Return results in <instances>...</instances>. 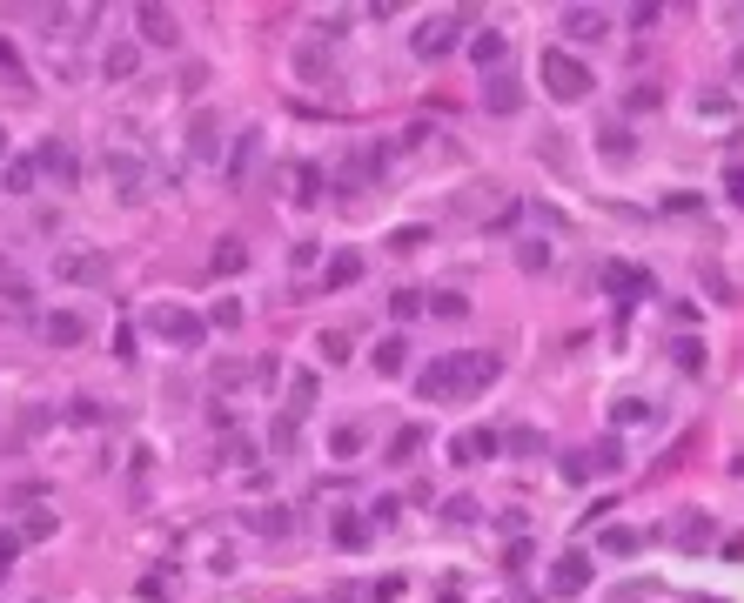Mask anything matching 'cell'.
<instances>
[{
  "mask_svg": "<svg viewBox=\"0 0 744 603\" xmlns=\"http://www.w3.org/2000/svg\"><path fill=\"white\" fill-rule=\"evenodd\" d=\"M503 376V362L490 356V349H450V356H436L416 376V396L423 402H463L476 396V389H490V382Z\"/></svg>",
  "mask_w": 744,
  "mask_h": 603,
  "instance_id": "cell-1",
  "label": "cell"
},
{
  "mask_svg": "<svg viewBox=\"0 0 744 603\" xmlns=\"http://www.w3.org/2000/svg\"><path fill=\"white\" fill-rule=\"evenodd\" d=\"M108 188L128 201V208H135V201H148V188H155L148 155H141V148H108Z\"/></svg>",
  "mask_w": 744,
  "mask_h": 603,
  "instance_id": "cell-2",
  "label": "cell"
},
{
  "mask_svg": "<svg viewBox=\"0 0 744 603\" xmlns=\"http://www.w3.org/2000/svg\"><path fill=\"white\" fill-rule=\"evenodd\" d=\"M590 81H597V74H590L570 47H543V88L557 94V101H584Z\"/></svg>",
  "mask_w": 744,
  "mask_h": 603,
  "instance_id": "cell-3",
  "label": "cell"
},
{
  "mask_svg": "<svg viewBox=\"0 0 744 603\" xmlns=\"http://www.w3.org/2000/svg\"><path fill=\"white\" fill-rule=\"evenodd\" d=\"M148 329H155L161 342H175V349H202L208 322L195 309H181V302H155V309H148Z\"/></svg>",
  "mask_w": 744,
  "mask_h": 603,
  "instance_id": "cell-4",
  "label": "cell"
},
{
  "mask_svg": "<svg viewBox=\"0 0 744 603\" xmlns=\"http://www.w3.org/2000/svg\"><path fill=\"white\" fill-rule=\"evenodd\" d=\"M54 275H61L68 289H101V282H114V262L101 248H61V255H54Z\"/></svg>",
  "mask_w": 744,
  "mask_h": 603,
  "instance_id": "cell-5",
  "label": "cell"
},
{
  "mask_svg": "<svg viewBox=\"0 0 744 603\" xmlns=\"http://www.w3.org/2000/svg\"><path fill=\"white\" fill-rule=\"evenodd\" d=\"M463 21H470V14H429V21L409 34V54H416V61H443V54H456Z\"/></svg>",
  "mask_w": 744,
  "mask_h": 603,
  "instance_id": "cell-6",
  "label": "cell"
},
{
  "mask_svg": "<svg viewBox=\"0 0 744 603\" xmlns=\"http://www.w3.org/2000/svg\"><path fill=\"white\" fill-rule=\"evenodd\" d=\"M34 168H41V175H54L61 188H74V181H81V155H74V141H41Z\"/></svg>",
  "mask_w": 744,
  "mask_h": 603,
  "instance_id": "cell-7",
  "label": "cell"
},
{
  "mask_svg": "<svg viewBox=\"0 0 744 603\" xmlns=\"http://www.w3.org/2000/svg\"><path fill=\"white\" fill-rule=\"evenodd\" d=\"M41 335H47V349H81V342H88V322L74 309H54V315H41Z\"/></svg>",
  "mask_w": 744,
  "mask_h": 603,
  "instance_id": "cell-8",
  "label": "cell"
},
{
  "mask_svg": "<svg viewBox=\"0 0 744 603\" xmlns=\"http://www.w3.org/2000/svg\"><path fill=\"white\" fill-rule=\"evenodd\" d=\"M188 155H195V161H222V121H215L208 108L188 121Z\"/></svg>",
  "mask_w": 744,
  "mask_h": 603,
  "instance_id": "cell-9",
  "label": "cell"
},
{
  "mask_svg": "<svg viewBox=\"0 0 744 603\" xmlns=\"http://www.w3.org/2000/svg\"><path fill=\"white\" fill-rule=\"evenodd\" d=\"M564 34H570L577 47H584V41H604V34H610V14H604V7H564Z\"/></svg>",
  "mask_w": 744,
  "mask_h": 603,
  "instance_id": "cell-10",
  "label": "cell"
},
{
  "mask_svg": "<svg viewBox=\"0 0 744 603\" xmlns=\"http://www.w3.org/2000/svg\"><path fill=\"white\" fill-rule=\"evenodd\" d=\"M135 27H141V41H148V47H175L181 41V27H175L168 7H135Z\"/></svg>",
  "mask_w": 744,
  "mask_h": 603,
  "instance_id": "cell-11",
  "label": "cell"
},
{
  "mask_svg": "<svg viewBox=\"0 0 744 603\" xmlns=\"http://www.w3.org/2000/svg\"><path fill=\"white\" fill-rule=\"evenodd\" d=\"M597 275H604V289H617V295H657V282L644 275V268H631V262H604Z\"/></svg>",
  "mask_w": 744,
  "mask_h": 603,
  "instance_id": "cell-12",
  "label": "cell"
},
{
  "mask_svg": "<svg viewBox=\"0 0 744 603\" xmlns=\"http://www.w3.org/2000/svg\"><path fill=\"white\" fill-rule=\"evenodd\" d=\"M550 590H557V597H577V590H590V557H577V550H570V557H557V570H550Z\"/></svg>",
  "mask_w": 744,
  "mask_h": 603,
  "instance_id": "cell-13",
  "label": "cell"
},
{
  "mask_svg": "<svg viewBox=\"0 0 744 603\" xmlns=\"http://www.w3.org/2000/svg\"><path fill=\"white\" fill-rule=\"evenodd\" d=\"M483 108H490V114H517L523 108L517 74H490V81H483Z\"/></svg>",
  "mask_w": 744,
  "mask_h": 603,
  "instance_id": "cell-14",
  "label": "cell"
},
{
  "mask_svg": "<svg viewBox=\"0 0 744 603\" xmlns=\"http://www.w3.org/2000/svg\"><path fill=\"white\" fill-rule=\"evenodd\" d=\"M496 449H503L496 429H463V436L450 443V456H456V463H483V456H496Z\"/></svg>",
  "mask_w": 744,
  "mask_h": 603,
  "instance_id": "cell-15",
  "label": "cell"
},
{
  "mask_svg": "<svg viewBox=\"0 0 744 603\" xmlns=\"http://www.w3.org/2000/svg\"><path fill=\"white\" fill-rule=\"evenodd\" d=\"M369 362H376V376H403V369H409V342H403V335H383V342H376V349H369Z\"/></svg>",
  "mask_w": 744,
  "mask_h": 603,
  "instance_id": "cell-16",
  "label": "cell"
},
{
  "mask_svg": "<svg viewBox=\"0 0 744 603\" xmlns=\"http://www.w3.org/2000/svg\"><path fill=\"white\" fill-rule=\"evenodd\" d=\"M671 536H677V550H704L718 530H711V516H704V510H684V516L671 523Z\"/></svg>",
  "mask_w": 744,
  "mask_h": 603,
  "instance_id": "cell-17",
  "label": "cell"
},
{
  "mask_svg": "<svg viewBox=\"0 0 744 603\" xmlns=\"http://www.w3.org/2000/svg\"><path fill=\"white\" fill-rule=\"evenodd\" d=\"M135 67H141V41H114L108 54H101V74H108V81H135Z\"/></svg>",
  "mask_w": 744,
  "mask_h": 603,
  "instance_id": "cell-18",
  "label": "cell"
},
{
  "mask_svg": "<svg viewBox=\"0 0 744 603\" xmlns=\"http://www.w3.org/2000/svg\"><path fill=\"white\" fill-rule=\"evenodd\" d=\"M34 175H41L34 155H7V161H0V188H7V195H34Z\"/></svg>",
  "mask_w": 744,
  "mask_h": 603,
  "instance_id": "cell-19",
  "label": "cell"
},
{
  "mask_svg": "<svg viewBox=\"0 0 744 603\" xmlns=\"http://www.w3.org/2000/svg\"><path fill=\"white\" fill-rule=\"evenodd\" d=\"M0 315H14V322L34 315V289H27L21 275H0Z\"/></svg>",
  "mask_w": 744,
  "mask_h": 603,
  "instance_id": "cell-20",
  "label": "cell"
},
{
  "mask_svg": "<svg viewBox=\"0 0 744 603\" xmlns=\"http://www.w3.org/2000/svg\"><path fill=\"white\" fill-rule=\"evenodd\" d=\"M295 74H302V81H329V47L302 41V47H295Z\"/></svg>",
  "mask_w": 744,
  "mask_h": 603,
  "instance_id": "cell-21",
  "label": "cell"
},
{
  "mask_svg": "<svg viewBox=\"0 0 744 603\" xmlns=\"http://www.w3.org/2000/svg\"><path fill=\"white\" fill-rule=\"evenodd\" d=\"M597 550H604V557H637V550H644V530H624V523H610V530L597 536Z\"/></svg>",
  "mask_w": 744,
  "mask_h": 603,
  "instance_id": "cell-22",
  "label": "cell"
},
{
  "mask_svg": "<svg viewBox=\"0 0 744 603\" xmlns=\"http://www.w3.org/2000/svg\"><path fill=\"white\" fill-rule=\"evenodd\" d=\"M349 282H362V255H349V248H342L336 262L322 268V289H349Z\"/></svg>",
  "mask_w": 744,
  "mask_h": 603,
  "instance_id": "cell-23",
  "label": "cell"
},
{
  "mask_svg": "<svg viewBox=\"0 0 744 603\" xmlns=\"http://www.w3.org/2000/svg\"><path fill=\"white\" fill-rule=\"evenodd\" d=\"M503 61H510V41H503L496 27H483V34H476V67L490 74V67H503Z\"/></svg>",
  "mask_w": 744,
  "mask_h": 603,
  "instance_id": "cell-24",
  "label": "cell"
},
{
  "mask_svg": "<svg viewBox=\"0 0 744 603\" xmlns=\"http://www.w3.org/2000/svg\"><path fill=\"white\" fill-rule=\"evenodd\" d=\"M255 148H262V141H255V128L235 134V155H228V188H242V181H248V161H255Z\"/></svg>",
  "mask_w": 744,
  "mask_h": 603,
  "instance_id": "cell-25",
  "label": "cell"
},
{
  "mask_svg": "<svg viewBox=\"0 0 744 603\" xmlns=\"http://www.w3.org/2000/svg\"><path fill=\"white\" fill-rule=\"evenodd\" d=\"M423 443H429V436H423L416 423L396 429V436H389V463H416V456H423Z\"/></svg>",
  "mask_w": 744,
  "mask_h": 603,
  "instance_id": "cell-26",
  "label": "cell"
},
{
  "mask_svg": "<svg viewBox=\"0 0 744 603\" xmlns=\"http://www.w3.org/2000/svg\"><path fill=\"white\" fill-rule=\"evenodd\" d=\"M597 148H604L610 161H631V155H637V141H631V128H624V121H610V128L597 134Z\"/></svg>",
  "mask_w": 744,
  "mask_h": 603,
  "instance_id": "cell-27",
  "label": "cell"
},
{
  "mask_svg": "<svg viewBox=\"0 0 744 603\" xmlns=\"http://www.w3.org/2000/svg\"><path fill=\"white\" fill-rule=\"evenodd\" d=\"M248 268V248L235 242V235H222V242H215V275H242Z\"/></svg>",
  "mask_w": 744,
  "mask_h": 603,
  "instance_id": "cell-28",
  "label": "cell"
},
{
  "mask_svg": "<svg viewBox=\"0 0 744 603\" xmlns=\"http://www.w3.org/2000/svg\"><path fill=\"white\" fill-rule=\"evenodd\" d=\"M637 423H657V402L624 396V402H617V429H637Z\"/></svg>",
  "mask_w": 744,
  "mask_h": 603,
  "instance_id": "cell-29",
  "label": "cell"
},
{
  "mask_svg": "<svg viewBox=\"0 0 744 603\" xmlns=\"http://www.w3.org/2000/svg\"><path fill=\"white\" fill-rule=\"evenodd\" d=\"M316 356L329 362V369H336V362H349V335H342V329H322V335H316Z\"/></svg>",
  "mask_w": 744,
  "mask_h": 603,
  "instance_id": "cell-30",
  "label": "cell"
},
{
  "mask_svg": "<svg viewBox=\"0 0 744 603\" xmlns=\"http://www.w3.org/2000/svg\"><path fill=\"white\" fill-rule=\"evenodd\" d=\"M336 543L342 550H362V543H369V523H362V516H336Z\"/></svg>",
  "mask_w": 744,
  "mask_h": 603,
  "instance_id": "cell-31",
  "label": "cell"
},
{
  "mask_svg": "<svg viewBox=\"0 0 744 603\" xmlns=\"http://www.w3.org/2000/svg\"><path fill=\"white\" fill-rule=\"evenodd\" d=\"M584 456H590V469H624V443H617V436H604V443L584 449Z\"/></svg>",
  "mask_w": 744,
  "mask_h": 603,
  "instance_id": "cell-32",
  "label": "cell"
},
{
  "mask_svg": "<svg viewBox=\"0 0 744 603\" xmlns=\"http://www.w3.org/2000/svg\"><path fill=\"white\" fill-rule=\"evenodd\" d=\"M671 349H677V369H684V376H698V369H704V342H691V335H677Z\"/></svg>",
  "mask_w": 744,
  "mask_h": 603,
  "instance_id": "cell-33",
  "label": "cell"
},
{
  "mask_svg": "<svg viewBox=\"0 0 744 603\" xmlns=\"http://www.w3.org/2000/svg\"><path fill=\"white\" fill-rule=\"evenodd\" d=\"M0 81H14V88H34V81H27V61H21V54H14L7 41H0Z\"/></svg>",
  "mask_w": 744,
  "mask_h": 603,
  "instance_id": "cell-34",
  "label": "cell"
},
{
  "mask_svg": "<svg viewBox=\"0 0 744 603\" xmlns=\"http://www.w3.org/2000/svg\"><path fill=\"white\" fill-rule=\"evenodd\" d=\"M21 536H27V543H47V536H54V510H34L21 523Z\"/></svg>",
  "mask_w": 744,
  "mask_h": 603,
  "instance_id": "cell-35",
  "label": "cell"
},
{
  "mask_svg": "<svg viewBox=\"0 0 744 603\" xmlns=\"http://www.w3.org/2000/svg\"><path fill=\"white\" fill-rule=\"evenodd\" d=\"M651 108H664V88H657V81L631 88V114H651Z\"/></svg>",
  "mask_w": 744,
  "mask_h": 603,
  "instance_id": "cell-36",
  "label": "cell"
},
{
  "mask_svg": "<svg viewBox=\"0 0 744 603\" xmlns=\"http://www.w3.org/2000/svg\"><path fill=\"white\" fill-rule=\"evenodd\" d=\"M517 262L537 275V268H550V242H517Z\"/></svg>",
  "mask_w": 744,
  "mask_h": 603,
  "instance_id": "cell-37",
  "label": "cell"
},
{
  "mask_svg": "<svg viewBox=\"0 0 744 603\" xmlns=\"http://www.w3.org/2000/svg\"><path fill=\"white\" fill-rule=\"evenodd\" d=\"M503 449H517V456H537L543 436H537V429H510V436H503Z\"/></svg>",
  "mask_w": 744,
  "mask_h": 603,
  "instance_id": "cell-38",
  "label": "cell"
},
{
  "mask_svg": "<svg viewBox=\"0 0 744 603\" xmlns=\"http://www.w3.org/2000/svg\"><path fill=\"white\" fill-rule=\"evenodd\" d=\"M289 396H295L289 409H295V416H302V409H309V402H316V376H295V382H289Z\"/></svg>",
  "mask_w": 744,
  "mask_h": 603,
  "instance_id": "cell-39",
  "label": "cell"
},
{
  "mask_svg": "<svg viewBox=\"0 0 744 603\" xmlns=\"http://www.w3.org/2000/svg\"><path fill=\"white\" fill-rule=\"evenodd\" d=\"M396 516H403V503H396V496H376V503H369V523H383V530L396 523Z\"/></svg>",
  "mask_w": 744,
  "mask_h": 603,
  "instance_id": "cell-40",
  "label": "cell"
},
{
  "mask_svg": "<svg viewBox=\"0 0 744 603\" xmlns=\"http://www.w3.org/2000/svg\"><path fill=\"white\" fill-rule=\"evenodd\" d=\"M295 181H302V188H295L302 201H316V195H322V168H295Z\"/></svg>",
  "mask_w": 744,
  "mask_h": 603,
  "instance_id": "cell-41",
  "label": "cell"
},
{
  "mask_svg": "<svg viewBox=\"0 0 744 603\" xmlns=\"http://www.w3.org/2000/svg\"><path fill=\"white\" fill-rule=\"evenodd\" d=\"M423 242H429L423 228H396V235H389V248H396V255H409V248H423Z\"/></svg>",
  "mask_w": 744,
  "mask_h": 603,
  "instance_id": "cell-42",
  "label": "cell"
},
{
  "mask_svg": "<svg viewBox=\"0 0 744 603\" xmlns=\"http://www.w3.org/2000/svg\"><path fill=\"white\" fill-rule=\"evenodd\" d=\"M14 557H21V536H14V530H0V577L14 570Z\"/></svg>",
  "mask_w": 744,
  "mask_h": 603,
  "instance_id": "cell-43",
  "label": "cell"
},
{
  "mask_svg": "<svg viewBox=\"0 0 744 603\" xmlns=\"http://www.w3.org/2000/svg\"><path fill=\"white\" fill-rule=\"evenodd\" d=\"M329 449H336V456H356V449H362V429H336V436H329Z\"/></svg>",
  "mask_w": 744,
  "mask_h": 603,
  "instance_id": "cell-44",
  "label": "cell"
},
{
  "mask_svg": "<svg viewBox=\"0 0 744 603\" xmlns=\"http://www.w3.org/2000/svg\"><path fill=\"white\" fill-rule=\"evenodd\" d=\"M564 476H570V483H590V456H584V449H577V456H564Z\"/></svg>",
  "mask_w": 744,
  "mask_h": 603,
  "instance_id": "cell-45",
  "label": "cell"
},
{
  "mask_svg": "<svg viewBox=\"0 0 744 603\" xmlns=\"http://www.w3.org/2000/svg\"><path fill=\"white\" fill-rule=\"evenodd\" d=\"M443 516H450V523H470L476 503H470V496H450V503H443Z\"/></svg>",
  "mask_w": 744,
  "mask_h": 603,
  "instance_id": "cell-46",
  "label": "cell"
},
{
  "mask_svg": "<svg viewBox=\"0 0 744 603\" xmlns=\"http://www.w3.org/2000/svg\"><path fill=\"white\" fill-rule=\"evenodd\" d=\"M429 309H436V315H463V309H470V302H463V295H450V289H443V295H436V302H429Z\"/></svg>",
  "mask_w": 744,
  "mask_h": 603,
  "instance_id": "cell-47",
  "label": "cell"
},
{
  "mask_svg": "<svg viewBox=\"0 0 744 603\" xmlns=\"http://www.w3.org/2000/svg\"><path fill=\"white\" fill-rule=\"evenodd\" d=\"M208 322H215V329H235V322H242V309H235V302H215V315H208Z\"/></svg>",
  "mask_w": 744,
  "mask_h": 603,
  "instance_id": "cell-48",
  "label": "cell"
},
{
  "mask_svg": "<svg viewBox=\"0 0 744 603\" xmlns=\"http://www.w3.org/2000/svg\"><path fill=\"white\" fill-rule=\"evenodd\" d=\"M228 463H255V443H242V436H228V449H222Z\"/></svg>",
  "mask_w": 744,
  "mask_h": 603,
  "instance_id": "cell-49",
  "label": "cell"
},
{
  "mask_svg": "<svg viewBox=\"0 0 744 603\" xmlns=\"http://www.w3.org/2000/svg\"><path fill=\"white\" fill-rule=\"evenodd\" d=\"M255 530H275V536H282V530H289V510H262V516H255Z\"/></svg>",
  "mask_w": 744,
  "mask_h": 603,
  "instance_id": "cell-50",
  "label": "cell"
},
{
  "mask_svg": "<svg viewBox=\"0 0 744 603\" xmlns=\"http://www.w3.org/2000/svg\"><path fill=\"white\" fill-rule=\"evenodd\" d=\"M242 376H248L242 362H222V369H215V389H235V382H242Z\"/></svg>",
  "mask_w": 744,
  "mask_h": 603,
  "instance_id": "cell-51",
  "label": "cell"
},
{
  "mask_svg": "<svg viewBox=\"0 0 744 603\" xmlns=\"http://www.w3.org/2000/svg\"><path fill=\"white\" fill-rule=\"evenodd\" d=\"M416 309H423V295H416V289H396V315H403V322H409V315H416Z\"/></svg>",
  "mask_w": 744,
  "mask_h": 603,
  "instance_id": "cell-52",
  "label": "cell"
},
{
  "mask_svg": "<svg viewBox=\"0 0 744 603\" xmlns=\"http://www.w3.org/2000/svg\"><path fill=\"white\" fill-rule=\"evenodd\" d=\"M731 201L744 208V168H731Z\"/></svg>",
  "mask_w": 744,
  "mask_h": 603,
  "instance_id": "cell-53",
  "label": "cell"
},
{
  "mask_svg": "<svg viewBox=\"0 0 744 603\" xmlns=\"http://www.w3.org/2000/svg\"><path fill=\"white\" fill-rule=\"evenodd\" d=\"M0 161H7V134H0Z\"/></svg>",
  "mask_w": 744,
  "mask_h": 603,
  "instance_id": "cell-54",
  "label": "cell"
}]
</instances>
